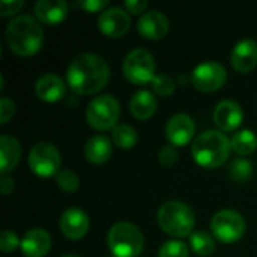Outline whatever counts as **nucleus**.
Here are the masks:
<instances>
[{"instance_id":"obj_1","label":"nucleus","mask_w":257,"mask_h":257,"mask_svg":"<svg viewBox=\"0 0 257 257\" xmlns=\"http://www.w3.org/2000/svg\"><path fill=\"white\" fill-rule=\"evenodd\" d=\"M110 80L108 63L96 54H80L75 57L68 71L66 81L77 95H93L102 90Z\"/></svg>"},{"instance_id":"obj_2","label":"nucleus","mask_w":257,"mask_h":257,"mask_svg":"<svg viewBox=\"0 0 257 257\" xmlns=\"http://www.w3.org/2000/svg\"><path fill=\"white\" fill-rule=\"evenodd\" d=\"M6 42L15 54L33 56L44 44L42 27L30 15L17 17L6 27Z\"/></svg>"},{"instance_id":"obj_3","label":"nucleus","mask_w":257,"mask_h":257,"mask_svg":"<svg viewBox=\"0 0 257 257\" xmlns=\"http://www.w3.org/2000/svg\"><path fill=\"white\" fill-rule=\"evenodd\" d=\"M230 149V140L224 133L209 130L196 137L191 146V155L199 166L217 169L227 161Z\"/></svg>"},{"instance_id":"obj_4","label":"nucleus","mask_w":257,"mask_h":257,"mask_svg":"<svg viewBox=\"0 0 257 257\" xmlns=\"http://www.w3.org/2000/svg\"><path fill=\"white\" fill-rule=\"evenodd\" d=\"M157 220L163 232L175 238L191 236L196 223L193 209L178 200L166 202L161 205Z\"/></svg>"},{"instance_id":"obj_5","label":"nucleus","mask_w":257,"mask_h":257,"mask_svg":"<svg viewBox=\"0 0 257 257\" xmlns=\"http://www.w3.org/2000/svg\"><path fill=\"white\" fill-rule=\"evenodd\" d=\"M107 245L114 257H139L145 247V238L134 224L117 223L107 235Z\"/></svg>"},{"instance_id":"obj_6","label":"nucleus","mask_w":257,"mask_h":257,"mask_svg":"<svg viewBox=\"0 0 257 257\" xmlns=\"http://www.w3.org/2000/svg\"><path fill=\"white\" fill-rule=\"evenodd\" d=\"M120 116V105L111 95H101L90 101L86 110L89 125L98 131H108L117 126Z\"/></svg>"},{"instance_id":"obj_7","label":"nucleus","mask_w":257,"mask_h":257,"mask_svg":"<svg viewBox=\"0 0 257 257\" xmlns=\"http://www.w3.org/2000/svg\"><path fill=\"white\" fill-rule=\"evenodd\" d=\"M123 75L130 83L137 86L152 83L157 77L154 56L143 48L130 51L123 60Z\"/></svg>"},{"instance_id":"obj_8","label":"nucleus","mask_w":257,"mask_h":257,"mask_svg":"<svg viewBox=\"0 0 257 257\" xmlns=\"http://www.w3.org/2000/svg\"><path fill=\"white\" fill-rule=\"evenodd\" d=\"M211 229L214 236L223 244H233L245 233L244 217L232 209H223L212 217Z\"/></svg>"},{"instance_id":"obj_9","label":"nucleus","mask_w":257,"mask_h":257,"mask_svg":"<svg viewBox=\"0 0 257 257\" xmlns=\"http://www.w3.org/2000/svg\"><path fill=\"white\" fill-rule=\"evenodd\" d=\"M60 154L51 143H38L29 154L32 172L41 178H50L60 172Z\"/></svg>"},{"instance_id":"obj_10","label":"nucleus","mask_w":257,"mask_h":257,"mask_svg":"<svg viewBox=\"0 0 257 257\" xmlns=\"http://www.w3.org/2000/svg\"><path fill=\"white\" fill-rule=\"evenodd\" d=\"M227 78V72L223 65L217 62H205L199 65L193 74H191V81L193 86L205 93H212L220 90Z\"/></svg>"},{"instance_id":"obj_11","label":"nucleus","mask_w":257,"mask_h":257,"mask_svg":"<svg viewBox=\"0 0 257 257\" xmlns=\"http://www.w3.org/2000/svg\"><path fill=\"white\" fill-rule=\"evenodd\" d=\"M99 30L108 38H122L131 26V20L126 11L120 8H108L99 15Z\"/></svg>"},{"instance_id":"obj_12","label":"nucleus","mask_w":257,"mask_h":257,"mask_svg":"<svg viewBox=\"0 0 257 257\" xmlns=\"http://www.w3.org/2000/svg\"><path fill=\"white\" fill-rule=\"evenodd\" d=\"M196 125L188 114H175L166 123V139L173 146H185L193 140Z\"/></svg>"},{"instance_id":"obj_13","label":"nucleus","mask_w":257,"mask_h":257,"mask_svg":"<svg viewBox=\"0 0 257 257\" xmlns=\"http://www.w3.org/2000/svg\"><path fill=\"white\" fill-rule=\"evenodd\" d=\"M214 123L224 133H232L239 128L244 119V111L241 105L235 101L224 99L220 104H217L214 114H212Z\"/></svg>"},{"instance_id":"obj_14","label":"nucleus","mask_w":257,"mask_h":257,"mask_svg":"<svg viewBox=\"0 0 257 257\" xmlns=\"http://www.w3.org/2000/svg\"><path fill=\"white\" fill-rule=\"evenodd\" d=\"M137 29L143 38L149 41H158V39H163L169 33L170 21L163 12L149 11V12H145L139 18Z\"/></svg>"},{"instance_id":"obj_15","label":"nucleus","mask_w":257,"mask_h":257,"mask_svg":"<svg viewBox=\"0 0 257 257\" xmlns=\"http://www.w3.org/2000/svg\"><path fill=\"white\" fill-rule=\"evenodd\" d=\"M59 226H60L62 233L68 239L78 241L89 230V218H87L86 212H83L81 209L71 208L63 212V215L60 217Z\"/></svg>"},{"instance_id":"obj_16","label":"nucleus","mask_w":257,"mask_h":257,"mask_svg":"<svg viewBox=\"0 0 257 257\" xmlns=\"http://www.w3.org/2000/svg\"><path fill=\"white\" fill-rule=\"evenodd\" d=\"M230 63L235 71L247 74L257 66V42L253 39H244L238 42L232 51Z\"/></svg>"},{"instance_id":"obj_17","label":"nucleus","mask_w":257,"mask_h":257,"mask_svg":"<svg viewBox=\"0 0 257 257\" xmlns=\"http://www.w3.org/2000/svg\"><path fill=\"white\" fill-rule=\"evenodd\" d=\"M20 248L26 257H44L51 248V236L44 229H30L23 236Z\"/></svg>"},{"instance_id":"obj_18","label":"nucleus","mask_w":257,"mask_h":257,"mask_svg":"<svg viewBox=\"0 0 257 257\" xmlns=\"http://www.w3.org/2000/svg\"><path fill=\"white\" fill-rule=\"evenodd\" d=\"M69 12V5L65 0H39L35 5V14L39 21L48 26L60 24Z\"/></svg>"},{"instance_id":"obj_19","label":"nucleus","mask_w":257,"mask_h":257,"mask_svg":"<svg viewBox=\"0 0 257 257\" xmlns=\"http://www.w3.org/2000/svg\"><path fill=\"white\" fill-rule=\"evenodd\" d=\"M35 93L41 101L57 102L65 96L66 87H65V83L62 81L60 77H57L54 74H45L36 81Z\"/></svg>"},{"instance_id":"obj_20","label":"nucleus","mask_w":257,"mask_h":257,"mask_svg":"<svg viewBox=\"0 0 257 257\" xmlns=\"http://www.w3.org/2000/svg\"><path fill=\"white\" fill-rule=\"evenodd\" d=\"M21 158V146L17 139L11 136L0 137V173L6 176L12 172Z\"/></svg>"},{"instance_id":"obj_21","label":"nucleus","mask_w":257,"mask_h":257,"mask_svg":"<svg viewBox=\"0 0 257 257\" xmlns=\"http://www.w3.org/2000/svg\"><path fill=\"white\" fill-rule=\"evenodd\" d=\"M113 145L105 136H93L84 145V157L92 164H104L110 160Z\"/></svg>"},{"instance_id":"obj_22","label":"nucleus","mask_w":257,"mask_h":257,"mask_svg":"<svg viewBox=\"0 0 257 257\" xmlns=\"http://www.w3.org/2000/svg\"><path fill=\"white\" fill-rule=\"evenodd\" d=\"M130 111L137 120H148L157 111V99L152 92L140 90L130 101Z\"/></svg>"},{"instance_id":"obj_23","label":"nucleus","mask_w":257,"mask_h":257,"mask_svg":"<svg viewBox=\"0 0 257 257\" xmlns=\"http://www.w3.org/2000/svg\"><path fill=\"white\" fill-rule=\"evenodd\" d=\"M230 146L232 149L242 157L251 155L257 149V137L256 134L250 130H242L233 134L230 139Z\"/></svg>"},{"instance_id":"obj_24","label":"nucleus","mask_w":257,"mask_h":257,"mask_svg":"<svg viewBox=\"0 0 257 257\" xmlns=\"http://www.w3.org/2000/svg\"><path fill=\"white\" fill-rule=\"evenodd\" d=\"M190 247L194 254L200 257L211 256L215 250V239L203 230L193 232L190 236Z\"/></svg>"},{"instance_id":"obj_25","label":"nucleus","mask_w":257,"mask_h":257,"mask_svg":"<svg viewBox=\"0 0 257 257\" xmlns=\"http://www.w3.org/2000/svg\"><path fill=\"white\" fill-rule=\"evenodd\" d=\"M111 137H113V143L120 148V149H131L137 145V133L133 126L130 125H117L113 133H111Z\"/></svg>"},{"instance_id":"obj_26","label":"nucleus","mask_w":257,"mask_h":257,"mask_svg":"<svg viewBox=\"0 0 257 257\" xmlns=\"http://www.w3.org/2000/svg\"><path fill=\"white\" fill-rule=\"evenodd\" d=\"M229 175L236 182H245L253 175V166L247 160L238 158V160L232 161V164L229 167Z\"/></svg>"},{"instance_id":"obj_27","label":"nucleus","mask_w":257,"mask_h":257,"mask_svg":"<svg viewBox=\"0 0 257 257\" xmlns=\"http://www.w3.org/2000/svg\"><path fill=\"white\" fill-rule=\"evenodd\" d=\"M56 182H57V187L62 188L65 193H74L78 190L80 187V179L78 176L71 172V170H60L57 175H56Z\"/></svg>"},{"instance_id":"obj_28","label":"nucleus","mask_w":257,"mask_h":257,"mask_svg":"<svg viewBox=\"0 0 257 257\" xmlns=\"http://www.w3.org/2000/svg\"><path fill=\"white\" fill-rule=\"evenodd\" d=\"M188 247L182 241H167L161 245L158 257H188Z\"/></svg>"},{"instance_id":"obj_29","label":"nucleus","mask_w":257,"mask_h":257,"mask_svg":"<svg viewBox=\"0 0 257 257\" xmlns=\"http://www.w3.org/2000/svg\"><path fill=\"white\" fill-rule=\"evenodd\" d=\"M152 89L157 95L160 96H170L173 92H175V81L169 77V75H164V74H160L154 78L152 81Z\"/></svg>"},{"instance_id":"obj_30","label":"nucleus","mask_w":257,"mask_h":257,"mask_svg":"<svg viewBox=\"0 0 257 257\" xmlns=\"http://www.w3.org/2000/svg\"><path fill=\"white\" fill-rule=\"evenodd\" d=\"M21 245V239H18V236L11 232V230H5L0 236V248L3 253L9 254L12 251H15L18 247Z\"/></svg>"},{"instance_id":"obj_31","label":"nucleus","mask_w":257,"mask_h":257,"mask_svg":"<svg viewBox=\"0 0 257 257\" xmlns=\"http://www.w3.org/2000/svg\"><path fill=\"white\" fill-rule=\"evenodd\" d=\"M24 6L21 0H2L0 2V15L2 17H12Z\"/></svg>"},{"instance_id":"obj_32","label":"nucleus","mask_w":257,"mask_h":257,"mask_svg":"<svg viewBox=\"0 0 257 257\" xmlns=\"http://www.w3.org/2000/svg\"><path fill=\"white\" fill-rule=\"evenodd\" d=\"M160 163L164 166V167H172L176 161H178V152L173 146H164L161 151H160Z\"/></svg>"},{"instance_id":"obj_33","label":"nucleus","mask_w":257,"mask_h":257,"mask_svg":"<svg viewBox=\"0 0 257 257\" xmlns=\"http://www.w3.org/2000/svg\"><path fill=\"white\" fill-rule=\"evenodd\" d=\"M15 113V104L8 99V98H2L0 99V123H6Z\"/></svg>"},{"instance_id":"obj_34","label":"nucleus","mask_w":257,"mask_h":257,"mask_svg":"<svg viewBox=\"0 0 257 257\" xmlns=\"http://www.w3.org/2000/svg\"><path fill=\"white\" fill-rule=\"evenodd\" d=\"M78 6L89 14H95V12L105 9L108 6V2L107 0H86V2H80Z\"/></svg>"},{"instance_id":"obj_35","label":"nucleus","mask_w":257,"mask_h":257,"mask_svg":"<svg viewBox=\"0 0 257 257\" xmlns=\"http://www.w3.org/2000/svg\"><path fill=\"white\" fill-rule=\"evenodd\" d=\"M146 8H148L146 0H128V2H125V9H126V12H131V14H142V12H145Z\"/></svg>"},{"instance_id":"obj_36","label":"nucleus","mask_w":257,"mask_h":257,"mask_svg":"<svg viewBox=\"0 0 257 257\" xmlns=\"http://www.w3.org/2000/svg\"><path fill=\"white\" fill-rule=\"evenodd\" d=\"M0 188H2V194H3V196L11 194V193H12V190H14V182H12V179H11V178H8V176H2Z\"/></svg>"},{"instance_id":"obj_37","label":"nucleus","mask_w":257,"mask_h":257,"mask_svg":"<svg viewBox=\"0 0 257 257\" xmlns=\"http://www.w3.org/2000/svg\"><path fill=\"white\" fill-rule=\"evenodd\" d=\"M62 257H78V256H75V254H66V256H62Z\"/></svg>"}]
</instances>
